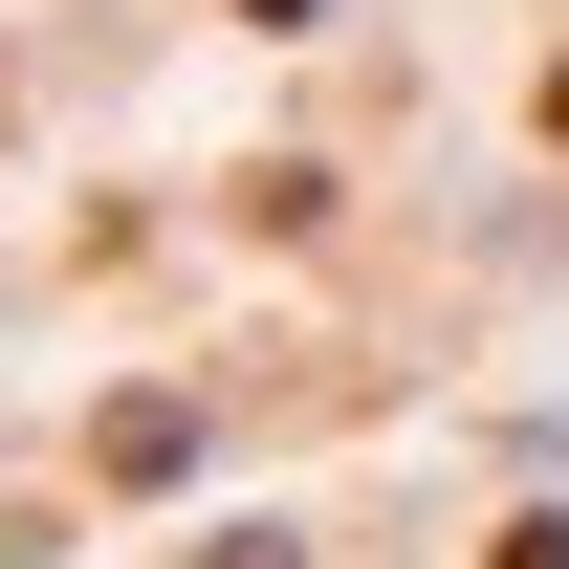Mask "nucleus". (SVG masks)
Segmentation results:
<instances>
[{
	"mask_svg": "<svg viewBox=\"0 0 569 569\" xmlns=\"http://www.w3.org/2000/svg\"><path fill=\"white\" fill-rule=\"evenodd\" d=\"M176 460H198V395H110L88 417V482H176Z\"/></svg>",
	"mask_w": 569,
	"mask_h": 569,
	"instance_id": "nucleus-1",
	"label": "nucleus"
},
{
	"mask_svg": "<svg viewBox=\"0 0 569 569\" xmlns=\"http://www.w3.org/2000/svg\"><path fill=\"white\" fill-rule=\"evenodd\" d=\"M482 569H569V503H526V526H503V548Z\"/></svg>",
	"mask_w": 569,
	"mask_h": 569,
	"instance_id": "nucleus-2",
	"label": "nucleus"
},
{
	"mask_svg": "<svg viewBox=\"0 0 569 569\" xmlns=\"http://www.w3.org/2000/svg\"><path fill=\"white\" fill-rule=\"evenodd\" d=\"M548 153H569V67H548Z\"/></svg>",
	"mask_w": 569,
	"mask_h": 569,
	"instance_id": "nucleus-3",
	"label": "nucleus"
},
{
	"mask_svg": "<svg viewBox=\"0 0 569 569\" xmlns=\"http://www.w3.org/2000/svg\"><path fill=\"white\" fill-rule=\"evenodd\" d=\"M241 22H307V0H241Z\"/></svg>",
	"mask_w": 569,
	"mask_h": 569,
	"instance_id": "nucleus-4",
	"label": "nucleus"
}]
</instances>
